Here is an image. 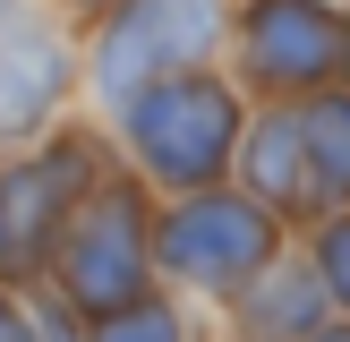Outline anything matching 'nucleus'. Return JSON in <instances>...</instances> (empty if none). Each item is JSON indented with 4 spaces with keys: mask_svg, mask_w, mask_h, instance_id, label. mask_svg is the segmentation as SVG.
<instances>
[{
    "mask_svg": "<svg viewBox=\"0 0 350 342\" xmlns=\"http://www.w3.org/2000/svg\"><path fill=\"white\" fill-rule=\"evenodd\" d=\"M231 342H239V334H231Z\"/></svg>",
    "mask_w": 350,
    "mask_h": 342,
    "instance_id": "17",
    "label": "nucleus"
},
{
    "mask_svg": "<svg viewBox=\"0 0 350 342\" xmlns=\"http://www.w3.org/2000/svg\"><path fill=\"white\" fill-rule=\"evenodd\" d=\"M222 43H231V0H111L77 34L85 103L111 120L146 86L180 77V68H214Z\"/></svg>",
    "mask_w": 350,
    "mask_h": 342,
    "instance_id": "5",
    "label": "nucleus"
},
{
    "mask_svg": "<svg viewBox=\"0 0 350 342\" xmlns=\"http://www.w3.org/2000/svg\"><path fill=\"white\" fill-rule=\"evenodd\" d=\"M77 94H85V68L60 0H0V154L60 129Z\"/></svg>",
    "mask_w": 350,
    "mask_h": 342,
    "instance_id": "7",
    "label": "nucleus"
},
{
    "mask_svg": "<svg viewBox=\"0 0 350 342\" xmlns=\"http://www.w3.org/2000/svg\"><path fill=\"white\" fill-rule=\"evenodd\" d=\"M299 137H308V197H317V214H342L350 205V86H325V94L299 103Z\"/></svg>",
    "mask_w": 350,
    "mask_h": 342,
    "instance_id": "10",
    "label": "nucleus"
},
{
    "mask_svg": "<svg viewBox=\"0 0 350 342\" xmlns=\"http://www.w3.org/2000/svg\"><path fill=\"white\" fill-rule=\"evenodd\" d=\"M231 77L248 103H308L342 86V9L334 0H231Z\"/></svg>",
    "mask_w": 350,
    "mask_h": 342,
    "instance_id": "6",
    "label": "nucleus"
},
{
    "mask_svg": "<svg viewBox=\"0 0 350 342\" xmlns=\"http://www.w3.org/2000/svg\"><path fill=\"white\" fill-rule=\"evenodd\" d=\"M0 342H43V325H34V291H0Z\"/></svg>",
    "mask_w": 350,
    "mask_h": 342,
    "instance_id": "13",
    "label": "nucleus"
},
{
    "mask_svg": "<svg viewBox=\"0 0 350 342\" xmlns=\"http://www.w3.org/2000/svg\"><path fill=\"white\" fill-rule=\"evenodd\" d=\"M334 9H350V0H334Z\"/></svg>",
    "mask_w": 350,
    "mask_h": 342,
    "instance_id": "16",
    "label": "nucleus"
},
{
    "mask_svg": "<svg viewBox=\"0 0 350 342\" xmlns=\"http://www.w3.org/2000/svg\"><path fill=\"white\" fill-rule=\"evenodd\" d=\"M291 248V222L265 214L248 188H188V197H154V282L180 300L231 308L273 256Z\"/></svg>",
    "mask_w": 350,
    "mask_h": 342,
    "instance_id": "3",
    "label": "nucleus"
},
{
    "mask_svg": "<svg viewBox=\"0 0 350 342\" xmlns=\"http://www.w3.org/2000/svg\"><path fill=\"white\" fill-rule=\"evenodd\" d=\"M308 265L325 274V300H334V317H350V205L308 222Z\"/></svg>",
    "mask_w": 350,
    "mask_h": 342,
    "instance_id": "12",
    "label": "nucleus"
},
{
    "mask_svg": "<svg viewBox=\"0 0 350 342\" xmlns=\"http://www.w3.org/2000/svg\"><path fill=\"white\" fill-rule=\"evenodd\" d=\"M317 325H334V300H325V274L308 265V248H282L231 300V334L239 342H308Z\"/></svg>",
    "mask_w": 350,
    "mask_h": 342,
    "instance_id": "9",
    "label": "nucleus"
},
{
    "mask_svg": "<svg viewBox=\"0 0 350 342\" xmlns=\"http://www.w3.org/2000/svg\"><path fill=\"white\" fill-rule=\"evenodd\" d=\"M43 291H51L77 325H103V317H120L129 300L163 291V282H154V188L137 180L129 163L103 171V180L77 197L60 248H51Z\"/></svg>",
    "mask_w": 350,
    "mask_h": 342,
    "instance_id": "4",
    "label": "nucleus"
},
{
    "mask_svg": "<svg viewBox=\"0 0 350 342\" xmlns=\"http://www.w3.org/2000/svg\"><path fill=\"white\" fill-rule=\"evenodd\" d=\"M342 86H350V9H342Z\"/></svg>",
    "mask_w": 350,
    "mask_h": 342,
    "instance_id": "15",
    "label": "nucleus"
},
{
    "mask_svg": "<svg viewBox=\"0 0 350 342\" xmlns=\"http://www.w3.org/2000/svg\"><path fill=\"white\" fill-rule=\"evenodd\" d=\"M85 342H205V334H197V308H188L180 291H146V300H129L120 317L85 325Z\"/></svg>",
    "mask_w": 350,
    "mask_h": 342,
    "instance_id": "11",
    "label": "nucleus"
},
{
    "mask_svg": "<svg viewBox=\"0 0 350 342\" xmlns=\"http://www.w3.org/2000/svg\"><path fill=\"white\" fill-rule=\"evenodd\" d=\"M231 188H248L265 214H282L291 231L317 222V197H308V137H299V103H248V137H239Z\"/></svg>",
    "mask_w": 350,
    "mask_h": 342,
    "instance_id": "8",
    "label": "nucleus"
},
{
    "mask_svg": "<svg viewBox=\"0 0 350 342\" xmlns=\"http://www.w3.org/2000/svg\"><path fill=\"white\" fill-rule=\"evenodd\" d=\"M103 171H120V146L103 120H60L34 146L0 154V291H43L51 248Z\"/></svg>",
    "mask_w": 350,
    "mask_h": 342,
    "instance_id": "2",
    "label": "nucleus"
},
{
    "mask_svg": "<svg viewBox=\"0 0 350 342\" xmlns=\"http://www.w3.org/2000/svg\"><path fill=\"white\" fill-rule=\"evenodd\" d=\"M248 137V94L231 68H180V77L146 86L137 103L111 111V146L154 197H188V188H222Z\"/></svg>",
    "mask_w": 350,
    "mask_h": 342,
    "instance_id": "1",
    "label": "nucleus"
},
{
    "mask_svg": "<svg viewBox=\"0 0 350 342\" xmlns=\"http://www.w3.org/2000/svg\"><path fill=\"white\" fill-rule=\"evenodd\" d=\"M308 342H350V317H334V325H317Z\"/></svg>",
    "mask_w": 350,
    "mask_h": 342,
    "instance_id": "14",
    "label": "nucleus"
}]
</instances>
